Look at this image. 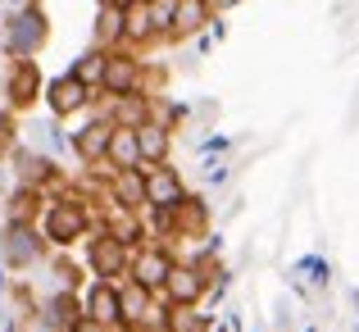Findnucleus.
Returning a JSON list of instances; mask_svg holds the SVG:
<instances>
[{
    "label": "nucleus",
    "mask_w": 359,
    "mask_h": 332,
    "mask_svg": "<svg viewBox=\"0 0 359 332\" xmlns=\"http://www.w3.org/2000/svg\"><path fill=\"white\" fill-rule=\"evenodd\" d=\"M109 137H114V123H109V114H100V109H96L87 123H78V128L69 132V150H73V159H78L82 168H105Z\"/></svg>",
    "instance_id": "nucleus-8"
},
{
    "label": "nucleus",
    "mask_w": 359,
    "mask_h": 332,
    "mask_svg": "<svg viewBox=\"0 0 359 332\" xmlns=\"http://www.w3.org/2000/svg\"><path fill=\"white\" fill-rule=\"evenodd\" d=\"M0 109H5V105H0Z\"/></svg>",
    "instance_id": "nucleus-33"
},
{
    "label": "nucleus",
    "mask_w": 359,
    "mask_h": 332,
    "mask_svg": "<svg viewBox=\"0 0 359 332\" xmlns=\"http://www.w3.org/2000/svg\"><path fill=\"white\" fill-rule=\"evenodd\" d=\"M105 168H141L137 128H114V137H109V155H105Z\"/></svg>",
    "instance_id": "nucleus-19"
},
{
    "label": "nucleus",
    "mask_w": 359,
    "mask_h": 332,
    "mask_svg": "<svg viewBox=\"0 0 359 332\" xmlns=\"http://www.w3.org/2000/svg\"><path fill=\"white\" fill-rule=\"evenodd\" d=\"M46 41H50V23H46L41 5H27L9 18V55H14V60H32Z\"/></svg>",
    "instance_id": "nucleus-10"
},
{
    "label": "nucleus",
    "mask_w": 359,
    "mask_h": 332,
    "mask_svg": "<svg viewBox=\"0 0 359 332\" xmlns=\"http://www.w3.org/2000/svg\"><path fill=\"white\" fill-rule=\"evenodd\" d=\"M105 55H109V51H100V46H91V51H82L78 60L69 64V73H78L82 82H91V87L100 91V73H105Z\"/></svg>",
    "instance_id": "nucleus-22"
},
{
    "label": "nucleus",
    "mask_w": 359,
    "mask_h": 332,
    "mask_svg": "<svg viewBox=\"0 0 359 332\" xmlns=\"http://www.w3.org/2000/svg\"><path fill=\"white\" fill-rule=\"evenodd\" d=\"M132 91H150L146 87V60H141L132 46H118V51L105 55V73H100V96H132Z\"/></svg>",
    "instance_id": "nucleus-5"
},
{
    "label": "nucleus",
    "mask_w": 359,
    "mask_h": 332,
    "mask_svg": "<svg viewBox=\"0 0 359 332\" xmlns=\"http://www.w3.org/2000/svg\"><path fill=\"white\" fill-rule=\"evenodd\" d=\"M137 146H141V164H168L173 159V128L159 119H150L146 128H137Z\"/></svg>",
    "instance_id": "nucleus-17"
},
{
    "label": "nucleus",
    "mask_w": 359,
    "mask_h": 332,
    "mask_svg": "<svg viewBox=\"0 0 359 332\" xmlns=\"http://www.w3.org/2000/svg\"><path fill=\"white\" fill-rule=\"evenodd\" d=\"M105 205L128 214H146V164L141 168H105Z\"/></svg>",
    "instance_id": "nucleus-11"
},
{
    "label": "nucleus",
    "mask_w": 359,
    "mask_h": 332,
    "mask_svg": "<svg viewBox=\"0 0 359 332\" xmlns=\"http://www.w3.org/2000/svg\"><path fill=\"white\" fill-rule=\"evenodd\" d=\"M36 314L50 324V332H69L82 319V296H78V291H69V287H60L55 296H46L41 305H36Z\"/></svg>",
    "instance_id": "nucleus-16"
},
{
    "label": "nucleus",
    "mask_w": 359,
    "mask_h": 332,
    "mask_svg": "<svg viewBox=\"0 0 359 332\" xmlns=\"http://www.w3.org/2000/svg\"><path fill=\"white\" fill-rule=\"evenodd\" d=\"M205 5H210V14H214V18H223L232 5H237V0H205Z\"/></svg>",
    "instance_id": "nucleus-28"
},
{
    "label": "nucleus",
    "mask_w": 359,
    "mask_h": 332,
    "mask_svg": "<svg viewBox=\"0 0 359 332\" xmlns=\"http://www.w3.org/2000/svg\"><path fill=\"white\" fill-rule=\"evenodd\" d=\"M41 96H46V78L36 69V60H14V69L5 78V109L27 114Z\"/></svg>",
    "instance_id": "nucleus-12"
},
{
    "label": "nucleus",
    "mask_w": 359,
    "mask_h": 332,
    "mask_svg": "<svg viewBox=\"0 0 359 332\" xmlns=\"http://www.w3.org/2000/svg\"><path fill=\"white\" fill-rule=\"evenodd\" d=\"M100 5H114V0H100Z\"/></svg>",
    "instance_id": "nucleus-31"
},
{
    "label": "nucleus",
    "mask_w": 359,
    "mask_h": 332,
    "mask_svg": "<svg viewBox=\"0 0 359 332\" xmlns=\"http://www.w3.org/2000/svg\"><path fill=\"white\" fill-rule=\"evenodd\" d=\"M210 23H214V14H210V5H205V0H177V18H173V32H168V41L201 36Z\"/></svg>",
    "instance_id": "nucleus-18"
},
{
    "label": "nucleus",
    "mask_w": 359,
    "mask_h": 332,
    "mask_svg": "<svg viewBox=\"0 0 359 332\" xmlns=\"http://www.w3.org/2000/svg\"><path fill=\"white\" fill-rule=\"evenodd\" d=\"M210 36H214V41H223V36H228V23H223V18H214V23H210Z\"/></svg>",
    "instance_id": "nucleus-29"
},
{
    "label": "nucleus",
    "mask_w": 359,
    "mask_h": 332,
    "mask_svg": "<svg viewBox=\"0 0 359 332\" xmlns=\"http://www.w3.org/2000/svg\"><path fill=\"white\" fill-rule=\"evenodd\" d=\"M82 314H87V319H96V324L123 328V300H118V282L91 278L87 287H82Z\"/></svg>",
    "instance_id": "nucleus-13"
},
{
    "label": "nucleus",
    "mask_w": 359,
    "mask_h": 332,
    "mask_svg": "<svg viewBox=\"0 0 359 332\" xmlns=\"http://www.w3.org/2000/svg\"><path fill=\"white\" fill-rule=\"evenodd\" d=\"M100 114H109L114 128H146L155 119V96L150 91H132V96H114L100 105Z\"/></svg>",
    "instance_id": "nucleus-15"
},
{
    "label": "nucleus",
    "mask_w": 359,
    "mask_h": 332,
    "mask_svg": "<svg viewBox=\"0 0 359 332\" xmlns=\"http://www.w3.org/2000/svg\"><path fill=\"white\" fill-rule=\"evenodd\" d=\"M82 255H87V273L91 278H105V282H123L128 278V264H132V246L118 241L109 227H91V237L82 241Z\"/></svg>",
    "instance_id": "nucleus-2"
},
{
    "label": "nucleus",
    "mask_w": 359,
    "mask_h": 332,
    "mask_svg": "<svg viewBox=\"0 0 359 332\" xmlns=\"http://www.w3.org/2000/svg\"><path fill=\"white\" fill-rule=\"evenodd\" d=\"M36 141H27L32 150H41V155H55L60 159L64 150H69V132H60V119H46V123H36Z\"/></svg>",
    "instance_id": "nucleus-20"
},
{
    "label": "nucleus",
    "mask_w": 359,
    "mask_h": 332,
    "mask_svg": "<svg viewBox=\"0 0 359 332\" xmlns=\"http://www.w3.org/2000/svg\"><path fill=\"white\" fill-rule=\"evenodd\" d=\"M159 296H164L173 310H196V305H205V296H210V269H205V264H191V260H177Z\"/></svg>",
    "instance_id": "nucleus-9"
},
{
    "label": "nucleus",
    "mask_w": 359,
    "mask_h": 332,
    "mask_svg": "<svg viewBox=\"0 0 359 332\" xmlns=\"http://www.w3.org/2000/svg\"><path fill=\"white\" fill-rule=\"evenodd\" d=\"M46 237L36 223H18V219H5V232H0V264L9 273H23V269H36L46 260Z\"/></svg>",
    "instance_id": "nucleus-3"
},
{
    "label": "nucleus",
    "mask_w": 359,
    "mask_h": 332,
    "mask_svg": "<svg viewBox=\"0 0 359 332\" xmlns=\"http://www.w3.org/2000/svg\"><path fill=\"white\" fill-rule=\"evenodd\" d=\"M164 332H214V314H205L201 305H196V310H173V305H168Z\"/></svg>",
    "instance_id": "nucleus-21"
},
{
    "label": "nucleus",
    "mask_w": 359,
    "mask_h": 332,
    "mask_svg": "<svg viewBox=\"0 0 359 332\" xmlns=\"http://www.w3.org/2000/svg\"><path fill=\"white\" fill-rule=\"evenodd\" d=\"M5 159H9V168H14V187H32V192H46V196H50L55 187L64 182L60 159H55V155H41V150H32V146H14Z\"/></svg>",
    "instance_id": "nucleus-6"
},
{
    "label": "nucleus",
    "mask_w": 359,
    "mask_h": 332,
    "mask_svg": "<svg viewBox=\"0 0 359 332\" xmlns=\"http://www.w3.org/2000/svg\"><path fill=\"white\" fill-rule=\"evenodd\" d=\"M146 18H150V27H155L159 41H168L173 18H177V0H146Z\"/></svg>",
    "instance_id": "nucleus-23"
},
{
    "label": "nucleus",
    "mask_w": 359,
    "mask_h": 332,
    "mask_svg": "<svg viewBox=\"0 0 359 332\" xmlns=\"http://www.w3.org/2000/svg\"><path fill=\"white\" fill-rule=\"evenodd\" d=\"M296 273H309V282H314V287H327V282H332V269H327L323 255H300V260H296Z\"/></svg>",
    "instance_id": "nucleus-24"
},
{
    "label": "nucleus",
    "mask_w": 359,
    "mask_h": 332,
    "mask_svg": "<svg viewBox=\"0 0 359 332\" xmlns=\"http://www.w3.org/2000/svg\"><path fill=\"white\" fill-rule=\"evenodd\" d=\"M196 150L201 155H223V150H232V137H205V141H196Z\"/></svg>",
    "instance_id": "nucleus-27"
},
{
    "label": "nucleus",
    "mask_w": 359,
    "mask_h": 332,
    "mask_svg": "<svg viewBox=\"0 0 359 332\" xmlns=\"http://www.w3.org/2000/svg\"><path fill=\"white\" fill-rule=\"evenodd\" d=\"M182 196H187V178H182V168H173V159H168V164H150L146 168V201L150 205L173 210Z\"/></svg>",
    "instance_id": "nucleus-14"
},
{
    "label": "nucleus",
    "mask_w": 359,
    "mask_h": 332,
    "mask_svg": "<svg viewBox=\"0 0 359 332\" xmlns=\"http://www.w3.org/2000/svg\"><path fill=\"white\" fill-rule=\"evenodd\" d=\"M14 123H18V114H14V109H0V155H9V150L18 146Z\"/></svg>",
    "instance_id": "nucleus-25"
},
{
    "label": "nucleus",
    "mask_w": 359,
    "mask_h": 332,
    "mask_svg": "<svg viewBox=\"0 0 359 332\" xmlns=\"http://www.w3.org/2000/svg\"><path fill=\"white\" fill-rule=\"evenodd\" d=\"M0 51H5V46H0Z\"/></svg>",
    "instance_id": "nucleus-32"
},
{
    "label": "nucleus",
    "mask_w": 359,
    "mask_h": 332,
    "mask_svg": "<svg viewBox=\"0 0 359 332\" xmlns=\"http://www.w3.org/2000/svg\"><path fill=\"white\" fill-rule=\"evenodd\" d=\"M173 264H177V251H173V241H141L137 251H132V264H128V278L132 282H141L146 291H164V282H168V273H173Z\"/></svg>",
    "instance_id": "nucleus-7"
},
{
    "label": "nucleus",
    "mask_w": 359,
    "mask_h": 332,
    "mask_svg": "<svg viewBox=\"0 0 359 332\" xmlns=\"http://www.w3.org/2000/svg\"><path fill=\"white\" fill-rule=\"evenodd\" d=\"M96 223H100V210L82 196L78 178H64V182L46 196V210H41V219H36L50 251H69V246L87 241Z\"/></svg>",
    "instance_id": "nucleus-1"
},
{
    "label": "nucleus",
    "mask_w": 359,
    "mask_h": 332,
    "mask_svg": "<svg viewBox=\"0 0 359 332\" xmlns=\"http://www.w3.org/2000/svg\"><path fill=\"white\" fill-rule=\"evenodd\" d=\"M228 178H232V164H228V159H210V173H205V182H210V187H223Z\"/></svg>",
    "instance_id": "nucleus-26"
},
{
    "label": "nucleus",
    "mask_w": 359,
    "mask_h": 332,
    "mask_svg": "<svg viewBox=\"0 0 359 332\" xmlns=\"http://www.w3.org/2000/svg\"><path fill=\"white\" fill-rule=\"evenodd\" d=\"M96 96L100 91L91 87V82H82L78 73H69L64 69L60 78H46V109H50V119H78V114H87L91 105H96Z\"/></svg>",
    "instance_id": "nucleus-4"
},
{
    "label": "nucleus",
    "mask_w": 359,
    "mask_h": 332,
    "mask_svg": "<svg viewBox=\"0 0 359 332\" xmlns=\"http://www.w3.org/2000/svg\"><path fill=\"white\" fill-rule=\"evenodd\" d=\"M0 291H5V264H0Z\"/></svg>",
    "instance_id": "nucleus-30"
}]
</instances>
